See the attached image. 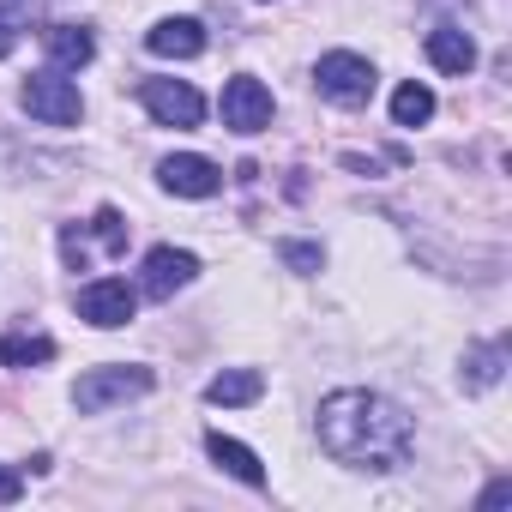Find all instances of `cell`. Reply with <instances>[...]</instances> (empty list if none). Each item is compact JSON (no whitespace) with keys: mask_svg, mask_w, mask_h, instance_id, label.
<instances>
[{"mask_svg":"<svg viewBox=\"0 0 512 512\" xmlns=\"http://www.w3.org/2000/svg\"><path fill=\"white\" fill-rule=\"evenodd\" d=\"M133 308H139V290H133L127 278H97V284H85V290H79V320H91L97 332L127 326V320H133Z\"/></svg>","mask_w":512,"mask_h":512,"instance_id":"5","label":"cell"},{"mask_svg":"<svg viewBox=\"0 0 512 512\" xmlns=\"http://www.w3.org/2000/svg\"><path fill=\"white\" fill-rule=\"evenodd\" d=\"M260 392H266V380L253 374V368H229V374H217V380L205 386V398H211V404H253Z\"/></svg>","mask_w":512,"mask_h":512,"instance_id":"14","label":"cell"},{"mask_svg":"<svg viewBox=\"0 0 512 512\" xmlns=\"http://www.w3.org/2000/svg\"><path fill=\"white\" fill-rule=\"evenodd\" d=\"M25 494V482H19V470H7V464H0V506H13Z\"/></svg>","mask_w":512,"mask_h":512,"instance_id":"21","label":"cell"},{"mask_svg":"<svg viewBox=\"0 0 512 512\" xmlns=\"http://www.w3.org/2000/svg\"><path fill=\"white\" fill-rule=\"evenodd\" d=\"M205 452L235 476V482H247V488H266V464L260 458H253L241 440H229V434H205Z\"/></svg>","mask_w":512,"mask_h":512,"instance_id":"12","label":"cell"},{"mask_svg":"<svg viewBox=\"0 0 512 512\" xmlns=\"http://www.w3.org/2000/svg\"><path fill=\"white\" fill-rule=\"evenodd\" d=\"M43 49H49L55 67H85V61L97 55V37H91L85 25H55V31L43 37Z\"/></svg>","mask_w":512,"mask_h":512,"instance_id":"13","label":"cell"},{"mask_svg":"<svg viewBox=\"0 0 512 512\" xmlns=\"http://www.w3.org/2000/svg\"><path fill=\"white\" fill-rule=\"evenodd\" d=\"M428 61L440 67V73H470L476 67V43H470V31H458V25H440V31H428Z\"/></svg>","mask_w":512,"mask_h":512,"instance_id":"11","label":"cell"},{"mask_svg":"<svg viewBox=\"0 0 512 512\" xmlns=\"http://www.w3.org/2000/svg\"><path fill=\"white\" fill-rule=\"evenodd\" d=\"M91 229H97V241H103L109 253H127V223H121V211H115V205H103Z\"/></svg>","mask_w":512,"mask_h":512,"instance_id":"18","label":"cell"},{"mask_svg":"<svg viewBox=\"0 0 512 512\" xmlns=\"http://www.w3.org/2000/svg\"><path fill=\"white\" fill-rule=\"evenodd\" d=\"M19 103H25L37 121H49V127H73V121L85 115L79 85H73V79H61V73H37V79H25Z\"/></svg>","mask_w":512,"mask_h":512,"instance_id":"4","label":"cell"},{"mask_svg":"<svg viewBox=\"0 0 512 512\" xmlns=\"http://www.w3.org/2000/svg\"><path fill=\"white\" fill-rule=\"evenodd\" d=\"M428 115H434V91H428V85L410 79V85L392 91V121H398V127H422Z\"/></svg>","mask_w":512,"mask_h":512,"instance_id":"16","label":"cell"},{"mask_svg":"<svg viewBox=\"0 0 512 512\" xmlns=\"http://www.w3.org/2000/svg\"><path fill=\"white\" fill-rule=\"evenodd\" d=\"M464 368H470V374H464V386H470V392L494 386V380H500V368H506V338H494V344L470 350V362H464Z\"/></svg>","mask_w":512,"mask_h":512,"instance_id":"17","label":"cell"},{"mask_svg":"<svg viewBox=\"0 0 512 512\" xmlns=\"http://www.w3.org/2000/svg\"><path fill=\"white\" fill-rule=\"evenodd\" d=\"M199 278V260L187 247H151L145 253V278H139V290L151 296V302H169L175 290H187Z\"/></svg>","mask_w":512,"mask_h":512,"instance_id":"8","label":"cell"},{"mask_svg":"<svg viewBox=\"0 0 512 512\" xmlns=\"http://www.w3.org/2000/svg\"><path fill=\"white\" fill-rule=\"evenodd\" d=\"M320 446L356 470H398L416 446V428L392 398L350 386V392H332L320 404Z\"/></svg>","mask_w":512,"mask_h":512,"instance_id":"1","label":"cell"},{"mask_svg":"<svg viewBox=\"0 0 512 512\" xmlns=\"http://www.w3.org/2000/svg\"><path fill=\"white\" fill-rule=\"evenodd\" d=\"M278 253H284V266H296V272H320V247L314 241H284Z\"/></svg>","mask_w":512,"mask_h":512,"instance_id":"19","label":"cell"},{"mask_svg":"<svg viewBox=\"0 0 512 512\" xmlns=\"http://www.w3.org/2000/svg\"><path fill=\"white\" fill-rule=\"evenodd\" d=\"M506 500H512V476H500V482H488L476 506H482V512H494V506H506Z\"/></svg>","mask_w":512,"mask_h":512,"instance_id":"20","label":"cell"},{"mask_svg":"<svg viewBox=\"0 0 512 512\" xmlns=\"http://www.w3.org/2000/svg\"><path fill=\"white\" fill-rule=\"evenodd\" d=\"M145 49L163 55V61H193V55L205 49V25H199V19H157V25L145 31Z\"/></svg>","mask_w":512,"mask_h":512,"instance_id":"10","label":"cell"},{"mask_svg":"<svg viewBox=\"0 0 512 512\" xmlns=\"http://www.w3.org/2000/svg\"><path fill=\"white\" fill-rule=\"evenodd\" d=\"M139 392H151V368L109 362V368H91V374H79V386H73V404H79L85 416H97V410H109V404H127V398H139Z\"/></svg>","mask_w":512,"mask_h":512,"instance_id":"2","label":"cell"},{"mask_svg":"<svg viewBox=\"0 0 512 512\" xmlns=\"http://www.w3.org/2000/svg\"><path fill=\"white\" fill-rule=\"evenodd\" d=\"M139 103L163 121V127H199L205 121V97L181 79H145L139 85Z\"/></svg>","mask_w":512,"mask_h":512,"instance_id":"6","label":"cell"},{"mask_svg":"<svg viewBox=\"0 0 512 512\" xmlns=\"http://www.w3.org/2000/svg\"><path fill=\"white\" fill-rule=\"evenodd\" d=\"M157 181H163L169 193H181V199H211V193L223 187V169H217L211 157L181 151V157H163V163H157Z\"/></svg>","mask_w":512,"mask_h":512,"instance_id":"9","label":"cell"},{"mask_svg":"<svg viewBox=\"0 0 512 512\" xmlns=\"http://www.w3.org/2000/svg\"><path fill=\"white\" fill-rule=\"evenodd\" d=\"M0 362H7V368L55 362V338H19V332H0Z\"/></svg>","mask_w":512,"mask_h":512,"instance_id":"15","label":"cell"},{"mask_svg":"<svg viewBox=\"0 0 512 512\" xmlns=\"http://www.w3.org/2000/svg\"><path fill=\"white\" fill-rule=\"evenodd\" d=\"M223 127L229 133H260V127H272V91L260 85V79H229L223 85Z\"/></svg>","mask_w":512,"mask_h":512,"instance_id":"7","label":"cell"},{"mask_svg":"<svg viewBox=\"0 0 512 512\" xmlns=\"http://www.w3.org/2000/svg\"><path fill=\"white\" fill-rule=\"evenodd\" d=\"M314 85H320V97H332L338 109H362V103L374 97V67H368L362 55H350V49H332V55H320Z\"/></svg>","mask_w":512,"mask_h":512,"instance_id":"3","label":"cell"}]
</instances>
